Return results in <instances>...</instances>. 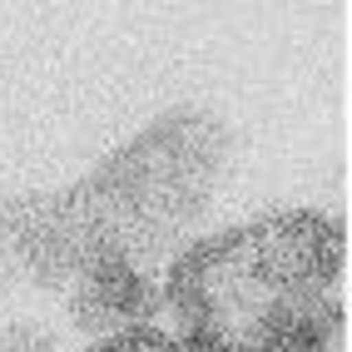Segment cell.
<instances>
[{"label":"cell","mask_w":352,"mask_h":352,"mask_svg":"<svg viewBox=\"0 0 352 352\" xmlns=\"http://www.w3.org/2000/svg\"><path fill=\"white\" fill-rule=\"evenodd\" d=\"M154 313L149 283L134 273V263L120 248H104L85 263V283L75 298V318L89 327H129Z\"/></svg>","instance_id":"1"},{"label":"cell","mask_w":352,"mask_h":352,"mask_svg":"<svg viewBox=\"0 0 352 352\" xmlns=\"http://www.w3.org/2000/svg\"><path fill=\"white\" fill-rule=\"evenodd\" d=\"M95 352H189V347L159 338V333H124V338H114V342H104Z\"/></svg>","instance_id":"2"},{"label":"cell","mask_w":352,"mask_h":352,"mask_svg":"<svg viewBox=\"0 0 352 352\" xmlns=\"http://www.w3.org/2000/svg\"><path fill=\"white\" fill-rule=\"evenodd\" d=\"M0 352H50V342H45L35 327H10L6 342H0Z\"/></svg>","instance_id":"3"}]
</instances>
